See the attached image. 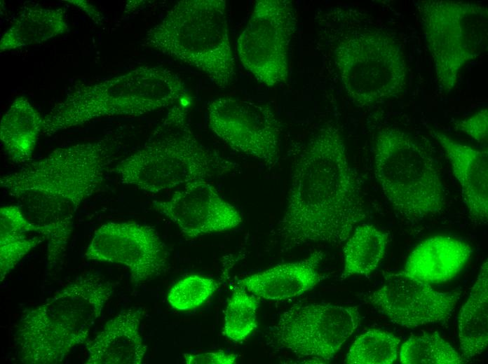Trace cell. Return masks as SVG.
I'll return each mask as SVG.
<instances>
[{
  "instance_id": "1",
  "label": "cell",
  "mask_w": 488,
  "mask_h": 364,
  "mask_svg": "<svg viewBox=\"0 0 488 364\" xmlns=\"http://www.w3.org/2000/svg\"><path fill=\"white\" fill-rule=\"evenodd\" d=\"M276 234L285 251L345 242L366 216L360 184L339 127L329 121L311 136L290 174Z\"/></svg>"
},
{
  "instance_id": "2",
  "label": "cell",
  "mask_w": 488,
  "mask_h": 364,
  "mask_svg": "<svg viewBox=\"0 0 488 364\" xmlns=\"http://www.w3.org/2000/svg\"><path fill=\"white\" fill-rule=\"evenodd\" d=\"M116 148L110 136L62 146L1 177V188L48 229L50 262L65 250L74 214L102 186Z\"/></svg>"
},
{
  "instance_id": "3",
  "label": "cell",
  "mask_w": 488,
  "mask_h": 364,
  "mask_svg": "<svg viewBox=\"0 0 488 364\" xmlns=\"http://www.w3.org/2000/svg\"><path fill=\"white\" fill-rule=\"evenodd\" d=\"M187 104L171 106L144 144L114 168L123 184L158 193L232 169L234 164L201 143Z\"/></svg>"
},
{
  "instance_id": "4",
  "label": "cell",
  "mask_w": 488,
  "mask_h": 364,
  "mask_svg": "<svg viewBox=\"0 0 488 364\" xmlns=\"http://www.w3.org/2000/svg\"><path fill=\"white\" fill-rule=\"evenodd\" d=\"M187 94L182 80L159 66H140L121 75L79 85L43 117L42 134L108 117H137L172 106Z\"/></svg>"
},
{
  "instance_id": "5",
  "label": "cell",
  "mask_w": 488,
  "mask_h": 364,
  "mask_svg": "<svg viewBox=\"0 0 488 364\" xmlns=\"http://www.w3.org/2000/svg\"><path fill=\"white\" fill-rule=\"evenodd\" d=\"M113 293L98 276L81 275L42 304L21 314L14 340L19 360L57 364L83 343Z\"/></svg>"
},
{
  "instance_id": "6",
  "label": "cell",
  "mask_w": 488,
  "mask_h": 364,
  "mask_svg": "<svg viewBox=\"0 0 488 364\" xmlns=\"http://www.w3.org/2000/svg\"><path fill=\"white\" fill-rule=\"evenodd\" d=\"M142 45L197 69L222 90L235 79L225 0L177 1Z\"/></svg>"
},
{
  "instance_id": "7",
  "label": "cell",
  "mask_w": 488,
  "mask_h": 364,
  "mask_svg": "<svg viewBox=\"0 0 488 364\" xmlns=\"http://www.w3.org/2000/svg\"><path fill=\"white\" fill-rule=\"evenodd\" d=\"M374 170L384 196L405 218L421 220L445 209L444 186L435 160L408 132L398 127L378 132Z\"/></svg>"
},
{
  "instance_id": "8",
  "label": "cell",
  "mask_w": 488,
  "mask_h": 364,
  "mask_svg": "<svg viewBox=\"0 0 488 364\" xmlns=\"http://www.w3.org/2000/svg\"><path fill=\"white\" fill-rule=\"evenodd\" d=\"M417 10L436 82L454 90L462 69L487 48L488 9L480 3L421 1Z\"/></svg>"
},
{
  "instance_id": "9",
  "label": "cell",
  "mask_w": 488,
  "mask_h": 364,
  "mask_svg": "<svg viewBox=\"0 0 488 364\" xmlns=\"http://www.w3.org/2000/svg\"><path fill=\"white\" fill-rule=\"evenodd\" d=\"M334 66L351 101L366 108L400 94L407 81V66L400 46L377 29L357 31L339 41Z\"/></svg>"
},
{
  "instance_id": "10",
  "label": "cell",
  "mask_w": 488,
  "mask_h": 364,
  "mask_svg": "<svg viewBox=\"0 0 488 364\" xmlns=\"http://www.w3.org/2000/svg\"><path fill=\"white\" fill-rule=\"evenodd\" d=\"M360 321L356 306L331 304L294 305L279 317L271 331L277 347L304 363H329L357 329Z\"/></svg>"
},
{
  "instance_id": "11",
  "label": "cell",
  "mask_w": 488,
  "mask_h": 364,
  "mask_svg": "<svg viewBox=\"0 0 488 364\" xmlns=\"http://www.w3.org/2000/svg\"><path fill=\"white\" fill-rule=\"evenodd\" d=\"M296 28L292 1H257L237 40V52L243 66L268 87L286 83L290 45Z\"/></svg>"
},
{
  "instance_id": "12",
  "label": "cell",
  "mask_w": 488,
  "mask_h": 364,
  "mask_svg": "<svg viewBox=\"0 0 488 364\" xmlns=\"http://www.w3.org/2000/svg\"><path fill=\"white\" fill-rule=\"evenodd\" d=\"M210 130L233 150L269 167L280 158V126L266 104L233 97H221L208 105Z\"/></svg>"
},
{
  "instance_id": "13",
  "label": "cell",
  "mask_w": 488,
  "mask_h": 364,
  "mask_svg": "<svg viewBox=\"0 0 488 364\" xmlns=\"http://www.w3.org/2000/svg\"><path fill=\"white\" fill-rule=\"evenodd\" d=\"M88 260L126 267L135 284L159 276L168 265L167 247L151 226L108 222L97 228L84 254Z\"/></svg>"
},
{
  "instance_id": "14",
  "label": "cell",
  "mask_w": 488,
  "mask_h": 364,
  "mask_svg": "<svg viewBox=\"0 0 488 364\" xmlns=\"http://www.w3.org/2000/svg\"><path fill=\"white\" fill-rule=\"evenodd\" d=\"M386 284L367 300L393 323L405 328L445 323L460 299L456 290L440 292L402 272L385 276Z\"/></svg>"
},
{
  "instance_id": "15",
  "label": "cell",
  "mask_w": 488,
  "mask_h": 364,
  "mask_svg": "<svg viewBox=\"0 0 488 364\" xmlns=\"http://www.w3.org/2000/svg\"><path fill=\"white\" fill-rule=\"evenodd\" d=\"M152 206L188 238L229 230L243 221L238 211L208 181L188 183L168 200L153 201Z\"/></svg>"
},
{
  "instance_id": "16",
  "label": "cell",
  "mask_w": 488,
  "mask_h": 364,
  "mask_svg": "<svg viewBox=\"0 0 488 364\" xmlns=\"http://www.w3.org/2000/svg\"><path fill=\"white\" fill-rule=\"evenodd\" d=\"M450 163L473 220L487 224L488 219V153L461 144L448 135L433 132Z\"/></svg>"
},
{
  "instance_id": "17",
  "label": "cell",
  "mask_w": 488,
  "mask_h": 364,
  "mask_svg": "<svg viewBox=\"0 0 488 364\" xmlns=\"http://www.w3.org/2000/svg\"><path fill=\"white\" fill-rule=\"evenodd\" d=\"M141 307L123 310L108 321L87 346L86 364H141L147 351L140 332Z\"/></svg>"
},
{
  "instance_id": "18",
  "label": "cell",
  "mask_w": 488,
  "mask_h": 364,
  "mask_svg": "<svg viewBox=\"0 0 488 364\" xmlns=\"http://www.w3.org/2000/svg\"><path fill=\"white\" fill-rule=\"evenodd\" d=\"M472 253L470 246L461 239L433 236L414 248L402 272L429 285L445 283L460 272Z\"/></svg>"
},
{
  "instance_id": "19",
  "label": "cell",
  "mask_w": 488,
  "mask_h": 364,
  "mask_svg": "<svg viewBox=\"0 0 488 364\" xmlns=\"http://www.w3.org/2000/svg\"><path fill=\"white\" fill-rule=\"evenodd\" d=\"M316 251L304 259L277 265L266 270L248 276L238 284L261 298L283 300L303 295L319 281L318 267L323 258Z\"/></svg>"
},
{
  "instance_id": "20",
  "label": "cell",
  "mask_w": 488,
  "mask_h": 364,
  "mask_svg": "<svg viewBox=\"0 0 488 364\" xmlns=\"http://www.w3.org/2000/svg\"><path fill=\"white\" fill-rule=\"evenodd\" d=\"M69 31L66 10L25 6L1 34L0 50L41 44Z\"/></svg>"
},
{
  "instance_id": "21",
  "label": "cell",
  "mask_w": 488,
  "mask_h": 364,
  "mask_svg": "<svg viewBox=\"0 0 488 364\" xmlns=\"http://www.w3.org/2000/svg\"><path fill=\"white\" fill-rule=\"evenodd\" d=\"M48 238V229L29 221L20 206H2L0 210L1 281L25 255Z\"/></svg>"
},
{
  "instance_id": "22",
  "label": "cell",
  "mask_w": 488,
  "mask_h": 364,
  "mask_svg": "<svg viewBox=\"0 0 488 364\" xmlns=\"http://www.w3.org/2000/svg\"><path fill=\"white\" fill-rule=\"evenodd\" d=\"M43 118L24 96L16 97L1 118L0 139L17 163L30 159L43 132Z\"/></svg>"
},
{
  "instance_id": "23",
  "label": "cell",
  "mask_w": 488,
  "mask_h": 364,
  "mask_svg": "<svg viewBox=\"0 0 488 364\" xmlns=\"http://www.w3.org/2000/svg\"><path fill=\"white\" fill-rule=\"evenodd\" d=\"M459 339L465 360L481 354L488 344V262L481 267L459 317Z\"/></svg>"
},
{
  "instance_id": "24",
  "label": "cell",
  "mask_w": 488,
  "mask_h": 364,
  "mask_svg": "<svg viewBox=\"0 0 488 364\" xmlns=\"http://www.w3.org/2000/svg\"><path fill=\"white\" fill-rule=\"evenodd\" d=\"M388 234L373 225L359 224L346 241L341 278L367 275L379 266L388 244Z\"/></svg>"
},
{
  "instance_id": "25",
  "label": "cell",
  "mask_w": 488,
  "mask_h": 364,
  "mask_svg": "<svg viewBox=\"0 0 488 364\" xmlns=\"http://www.w3.org/2000/svg\"><path fill=\"white\" fill-rule=\"evenodd\" d=\"M400 360L403 364H460L465 361L437 332L409 337L402 345Z\"/></svg>"
},
{
  "instance_id": "26",
  "label": "cell",
  "mask_w": 488,
  "mask_h": 364,
  "mask_svg": "<svg viewBox=\"0 0 488 364\" xmlns=\"http://www.w3.org/2000/svg\"><path fill=\"white\" fill-rule=\"evenodd\" d=\"M400 340L386 331L373 329L360 335L346 354L349 364H391L396 360Z\"/></svg>"
},
{
  "instance_id": "27",
  "label": "cell",
  "mask_w": 488,
  "mask_h": 364,
  "mask_svg": "<svg viewBox=\"0 0 488 364\" xmlns=\"http://www.w3.org/2000/svg\"><path fill=\"white\" fill-rule=\"evenodd\" d=\"M259 302L244 288L236 290L225 310L224 335L231 341L245 340L257 328V310Z\"/></svg>"
},
{
  "instance_id": "28",
  "label": "cell",
  "mask_w": 488,
  "mask_h": 364,
  "mask_svg": "<svg viewBox=\"0 0 488 364\" xmlns=\"http://www.w3.org/2000/svg\"><path fill=\"white\" fill-rule=\"evenodd\" d=\"M216 281L210 278L191 275L177 281L170 290L167 300L172 308L179 311L194 309L208 300L217 289Z\"/></svg>"
},
{
  "instance_id": "29",
  "label": "cell",
  "mask_w": 488,
  "mask_h": 364,
  "mask_svg": "<svg viewBox=\"0 0 488 364\" xmlns=\"http://www.w3.org/2000/svg\"><path fill=\"white\" fill-rule=\"evenodd\" d=\"M455 127L479 144L487 143L488 137L487 108H483L474 115L456 122Z\"/></svg>"
},
{
  "instance_id": "30",
  "label": "cell",
  "mask_w": 488,
  "mask_h": 364,
  "mask_svg": "<svg viewBox=\"0 0 488 364\" xmlns=\"http://www.w3.org/2000/svg\"><path fill=\"white\" fill-rule=\"evenodd\" d=\"M185 363L187 364H233L237 356L223 351L201 354H184Z\"/></svg>"
},
{
  "instance_id": "31",
  "label": "cell",
  "mask_w": 488,
  "mask_h": 364,
  "mask_svg": "<svg viewBox=\"0 0 488 364\" xmlns=\"http://www.w3.org/2000/svg\"><path fill=\"white\" fill-rule=\"evenodd\" d=\"M70 2H73L72 4L76 5V6H81V8L85 9L86 12L87 14L89 15L90 14L93 15V20H98L100 22L101 20L100 18V13L99 12L95 9L93 8V6L88 4V2L85 1L83 3V1H69Z\"/></svg>"
}]
</instances>
